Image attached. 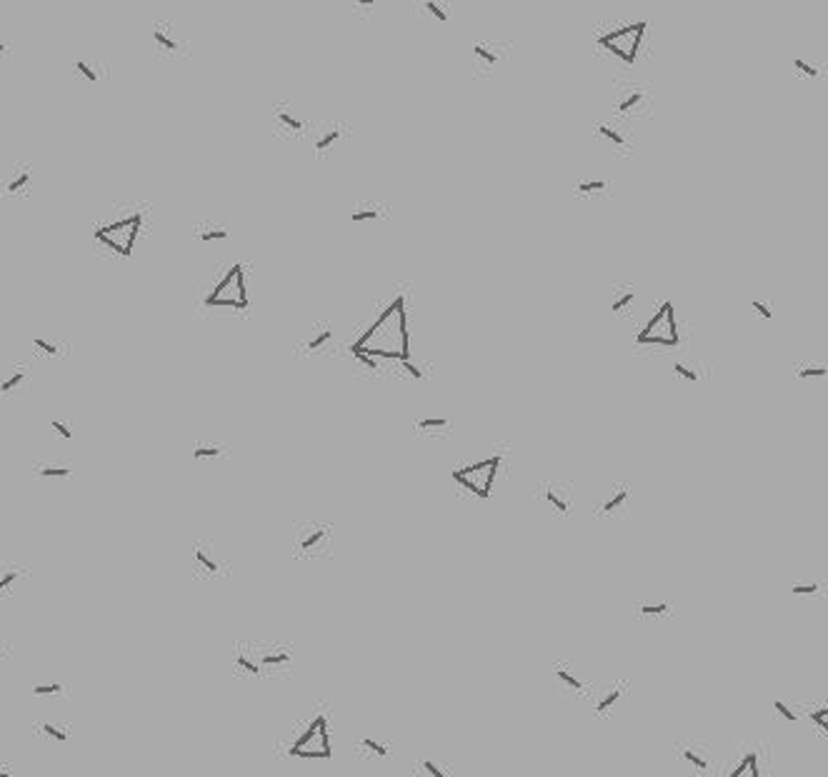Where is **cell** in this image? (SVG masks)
Masks as SVG:
<instances>
[{"label":"cell","instance_id":"cell-26","mask_svg":"<svg viewBox=\"0 0 828 777\" xmlns=\"http://www.w3.org/2000/svg\"><path fill=\"white\" fill-rule=\"evenodd\" d=\"M794 68L800 70V73H803V76H808V78H818V68H816L814 63H808L806 58H796Z\"/></svg>","mask_w":828,"mask_h":777},{"label":"cell","instance_id":"cell-18","mask_svg":"<svg viewBox=\"0 0 828 777\" xmlns=\"http://www.w3.org/2000/svg\"><path fill=\"white\" fill-rule=\"evenodd\" d=\"M681 755H684L686 763L693 765V767H698V770H708V767H711V763H708V760H706L704 755H698L696 750L684 747V750H681Z\"/></svg>","mask_w":828,"mask_h":777},{"label":"cell","instance_id":"cell-40","mask_svg":"<svg viewBox=\"0 0 828 777\" xmlns=\"http://www.w3.org/2000/svg\"><path fill=\"white\" fill-rule=\"evenodd\" d=\"M811 720H814L816 725H818V728H821V730H826V732H828V708H823V710H816V712H811Z\"/></svg>","mask_w":828,"mask_h":777},{"label":"cell","instance_id":"cell-17","mask_svg":"<svg viewBox=\"0 0 828 777\" xmlns=\"http://www.w3.org/2000/svg\"><path fill=\"white\" fill-rule=\"evenodd\" d=\"M423 10H426V13H428L431 18H435L438 23H448V21H450L448 8L441 5L438 0H426V3H423Z\"/></svg>","mask_w":828,"mask_h":777},{"label":"cell","instance_id":"cell-28","mask_svg":"<svg viewBox=\"0 0 828 777\" xmlns=\"http://www.w3.org/2000/svg\"><path fill=\"white\" fill-rule=\"evenodd\" d=\"M333 340V333L331 330H320L316 337H313L311 343H308V350H320L323 345H328Z\"/></svg>","mask_w":828,"mask_h":777},{"label":"cell","instance_id":"cell-3","mask_svg":"<svg viewBox=\"0 0 828 777\" xmlns=\"http://www.w3.org/2000/svg\"><path fill=\"white\" fill-rule=\"evenodd\" d=\"M498 468H501V458L493 455V458H483V460H478V462H470V465H466V468H461V470H453V480H456L461 488L468 490L470 495L486 500V497H490V493H493V482H496V477H498Z\"/></svg>","mask_w":828,"mask_h":777},{"label":"cell","instance_id":"cell-6","mask_svg":"<svg viewBox=\"0 0 828 777\" xmlns=\"http://www.w3.org/2000/svg\"><path fill=\"white\" fill-rule=\"evenodd\" d=\"M140 218L138 213L135 215H128L123 221L113 223V225H105V227H98L96 230V240H100L103 245L113 248L116 253L120 255H128L133 253V245H135V238H138V227H140Z\"/></svg>","mask_w":828,"mask_h":777},{"label":"cell","instance_id":"cell-34","mask_svg":"<svg viewBox=\"0 0 828 777\" xmlns=\"http://www.w3.org/2000/svg\"><path fill=\"white\" fill-rule=\"evenodd\" d=\"M360 745H363V747H368V750H373V752H375L378 757H388V752H391L386 745L375 743V740H371V737H363V740H360Z\"/></svg>","mask_w":828,"mask_h":777},{"label":"cell","instance_id":"cell-48","mask_svg":"<svg viewBox=\"0 0 828 777\" xmlns=\"http://www.w3.org/2000/svg\"><path fill=\"white\" fill-rule=\"evenodd\" d=\"M15 578H18V572H15V570H8L6 575L0 578V592L6 590V587H10V585L15 583Z\"/></svg>","mask_w":828,"mask_h":777},{"label":"cell","instance_id":"cell-4","mask_svg":"<svg viewBox=\"0 0 828 777\" xmlns=\"http://www.w3.org/2000/svg\"><path fill=\"white\" fill-rule=\"evenodd\" d=\"M208 308H248V288H246V270L243 265L228 268L226 278L213 288V293L206 297Z\"/></svg>","mask_w":828,"mask_h":777},{"label":"cell","instance_id":"cell-39","mask_svg":"<svg viewBox=\"0 0 828 777\" xmlns=\"http://www.w3.org/2000/svg\"><path fill=\"white\" fill-rule=\"evenodd\" d=\"M21 383H23V372H15V375H10L6 383H0V392H10L13 387L21 385Z\"/></svg>","mask_w":828,"mask_h":777},{"label":"cell","instance_id":"cell-32","mask_svg":"<svg viewBox=\"0 0 828 777\" xmlns=\"http://www.w3.org/2000/svg\"><path fill=\"white\" fill-rule=\"evenodd\" d=\"M773 708H776V712H778V715L783 717V720H786V722H796V720H798V715H796L794 710L788 708L786 702L776 700V702H773Z\"/></svg>","mask_w":828,"mask_h":777},{"label":"cell","instance_id":"cell-51","mask_svg":"<svg viewBox=\"0 0 828 777\" xmlns=\"http://www.w3.org/2000/svg\"><path fill=\"white\" fill-rule=\"evenodd\" d=\"M35 345H38L41 350L48 352V355H56V345H50L48 340H45V337H35Z\"/></svg>","mask_w":828,"mask_h":777},{"label":"cell","instance_id":"cell-19","mask_svg":"<svg viewBox=\"0 0 828 777\" xmlns=\"http://www.w3.org/2000/svg\"><path fill=\"white\" fill-rule=\"evenodd\" d=\"M576 190L583 195H591V193H600V190H606V180H583L576 185Z\"/></svg>","mask_w":828,"mask_h":777},{"label":"cell","instance_id":"cell-29","mask_svg":"<svg viewBox=\"0 0 828 777\" xmlns=\"http://www.w3.org/2000/svg\"><path fill=\"white\" fill-rule=\"evenodd\" d=\"M618 697H621V690H611V692H608L606 697H603V700L596 705V710H598V712H606V710H611L615 702H618Z\"/></svg>","mask_w":828,"mask_h":777},{"label":"cell","instance_id":"cell-2","mask_svg":"<svg viewBox=\"0 0 828 777\" xmlns=\"http://www.w3.org/2000/svg\"><path fill=\"white\" fill-rule=\"evenodd\" d=\"M643 33H646V21L629 23V25L600 33L598 45L603 50H608L611 56L618 58V60H623L626 65H633L635 58H638V50H641Z\"/></svg>","mask_w":828,"mask_h":777},{"label":"cell","instance_id":"cell-52","mask_svg":"<svg viewBox=\"0 0 828 777\" xmlns=\"http://www.w3.org/2000/svg\"><path fill=\"white\" fill-rule=\"evenodd\" d=\"M356 358H358V363H363L366 368H371V370H378V360L371 358V355H360V352H358Z\"/></svg>","mask_w":828,"mask_h":777},{"label":"cell","instance_id":"cell-46","mask_svg":"<svg viewBox=\"0 0 828 777\" xmlns=\"http://www.w3.org/2000/svg\"><path fill=\"white\" fill-rule=\"evenodd\" d=\"M403 370H406L408 375H411V378H418V380L423 378V370L418 368V365L411 363V360H403Z\"/></svg>","mask_w":828,"mask_h":777},{"label":"cell","instance_id":"cell-1","mask_svg":"<svg viewBox=\"0 0 828 777\" xmlns=\"http://www.w3.org/2000/svg\"><path fill=\"white\" fill-rule=\"evenodd\" d=\"M353 355H371L375 360H411V333H408L406 297L398 295L388 303L380 317L351 345Z\"/></svg>","mask_w":828,"mask_h":777},{"label":"cell","instance_id":"cell-44","mask_svg":"<svg viewBox=\"0 0 828 777\" xmlns=\"http://www.w3.org/2000/svg\"><path fill=\"white\" fill-rule=\"evenodd\" d=\"M423 770L428 772L431 777H448L446 772L441 770V767H438V765L433 763V760H423Z\"/></svg>","mask_w":828,"mask_h":777},{"label":"cell","instance_id":"cell-15","mask_svg":"<svg viewBox=\"0 0 828 777\" xmlns=\"http://www.w3.org/2000/svg\"><path fill=\"white\" fill-rule=\"evenodd\" d=\"M545 500H548V505H551V508L558 510V513H568V510H571V500H568V497L563 495L560 490H556V488L545 490Z\"/></svg>","mask_w":828,"mask_h":777},{"label":"cell","instance_id":"cell-50","mask_svg":"<svg viewBox=\"0 0 828 777\" xmlns=\"http://www.w3.org/2000/svg\"><path fill=\"white\" fill-rule=\"evenodd\" d=\"M753 310H759V315H763L766 320H771V317H773L771 308H768L766 303H761V300H753Z\"/></svg>","mask_w":828,"mask_h":777},{"label":"cell","instance_id":"cell-35","mask_svg":"<svg viewBox=\"0 0 828 777\" xmlns=\"http://www.w3.org/2000/svg\"><path fill=\"white\" fill-rule=\"evenodd\" d=\"M218 455H221V450H218L215 445L195 447V450H193V458H195V460H200V458H218Z\"/></svg>","mask_w":828,"mask_h":777},{"label":"cell","instance_id":"cell-45","mask_svg":"<svg viewBox=\"0 0 828 777\" xmlns=\"http://www.w3.org/2000/svg\"><path fill=\"white\" fill-rule=\"evenodd\" d=\"M633 297H635V293H626V295H621L613 303V310H615V313H621L623 308H629V305L633 303Z\"/></svg>","mask_w":828,"mask_h":777},{"label":"cell","instance_id":"cell-27","mask_svg":"<svg viewBox=\"0 0 828 777\" xmlns=\"http://www.w3.org/2000/svg\"><path fill=\"white\" fill-rule=\"evenodd\" d=\"M235 665H238V667H243V670H246V673H248V675H258V673H261V667H258V662L248 660V657H246V655H243V653H238V655H235Z\"/></svg>","mask_w":828,"mask_h":777},{"label":"cell","instance_id":"cell-24","mask_svg":"<svg viewBox=\"0 0 828 777\" xmlns=\"http://www.w3.org/2000/svg\"><path fill=\"white\" fill-rule=\"evenodd\" d=\"M228 230L226 227H210L206 233H200V243H213V240H226L228 238Z\"/></svg>","mask_w":828,"mask_h":777},{"label":"cell","instance_id":"cell-31","mask_svg":"<svg viewBox=\"0 0 828 777\" xmlns=\"http://www.w3.org/2000/svg\"><path fill=\"white\" fill-rule=\"evenodd\" d=\"M195 560H198V565H203V567H206L208 572H215V570H218V563H215L213 557L208 555L206 550H195Z\"/></svg>","mask_w":828,"mask_h":777},{"label":"cell","instance_id":"cell-23","mask_svg":"<svg viewBox=\"0 0 828 777\" xmlns=\"http://www.w3.org/2000/svg\"><path fill=\"white\" fill-rule=\"evenodd\" d=\"M448 427V418H423L418 423V430H443Z\"/></svg>","mask_w":828,"mask_h":777},{"label":"cell","instance_id":"cell-21","mask_svg":"<svg viewBox=\"0 0 828 777\" xmlns=\"http://www.w3.org/2000/svg\"><path fill=\"white\" fill-rule=\"evenodd\" d=\"M290 662V655L288 653H265L261 657V665H268V667H273V665H288Z\"/></svg>","mask_w":828,"mask_h":777},{"label":"cell","instance_id":"cell-14","mask_svg":"<svg viewBox=\"0 0 828 777\" xmlns=\"http://www.w3.org/2000/svg\"><path fill=\"white\" fill-rule=\"evenodd\" d=\"M153 41H155V45H158V48L168 50V53H175V50H178V41H175V38H173L166 28L153 30Z\"/></svg>","mask_w":828,"mask_h":777},{"label":"cell","instance_id":"cell-42","mask_svg":"<svg viewBox=\"0 0 828 777\" xmlns=\"http://www.w3.org/2000/svg\"><path fill=\"white\" fill-rule=\"evenodd\" d=\"M828 375V368H806V370L798 372V378H823Z\"/></svg>","mask_w":828,"mask_h":777},{"label":"cell","instance_id":"cell-5","mask_svg":"<svg viewBox=\"0 0 828 777\" xmlns=\"http://www.w3.org/2000/svg\"><path fill=\"white\" fill-rule=\"evenodd\" d=\"M638 345H663V348H673L678 345V328H676V310L666 300L656 310V315L651 317L646 328L635 335Z\"/></svg>","mask_w":828,"mask_h":777},{"label":"cell","instance_id":"cell-13","mask_svg":"<svg viewBox=\"0 0 828 777\" xmlns=\"http://www.w3.org/2000/svg\"><path fill=\"white\" fill-rule=\"evenodd\" d=\"M340 135H343V131H340L338 125H333V128L323 131V135H320V138L316 140V150H318V153H328V150L333 148V145H336V143L340 140Z\"/></svg>","mask_w":828,"mask_h":777},{"label":"cell","instance_id":"cell-53","mask_svg":"<svg viewBox=\"0 0 828 777\" xmlns=\"http://www.w3.org/2000/svg\"><path fill=\"white\" fill-rule=\"evenodd\" d=\"M0 777H13V770H10V767H0Z\"/></svg>","mask_w":828,"mask_h":777},{"label":"cell","instance_id":"cell-8","mask_svg":"<svg viewBox=\"0 0 828 777\" xmlns=\"http://www.w3.org/2000/svg\"><path fill=\"white\" fill-rule=\"evenodd\" d=\"M273 120H276V125L281 128V131H288V133H303L305 131V123L296 115V113L290 111V108H278V111L273 113Z\"/></svg>","mask_w":828,"mask_h":777},{"label":"cell","instance_id":"cell-30","mask_svg":"<svg viewBox=\"0 0 828 777\" xmlns=\"http://www.w3.org/2000/svg\"><path fill=\"white\" fill-rule=\"evenodd\" d=\"M386 3V0H353V8L358 10V13H371L375 8H380Z\"/></svg>","mask_w":828,"mask_h":777},{"label":"cell","instance_id":"cell-41","mask_svg":"<svg viewBox=\"0 0 828 777\" xmlns=\"http://www.w3.org/2000/svg\"><path fill=\"white\" fill-rule=\"evenodd\" d=\"M28 183H30V172H23V175H18V178H15L13 183L8 185V190H10V193H15V190H21V188H25Z\"/></svg>","mask_w":828,"mask_h":777},{"label":"cell","instance_id":"cell-9","mask_svg":"<svg viewBox=\"0 0 828 777\" xmlns=\"http://www.w3.org/2000/svg\"><path fill=\"white\" fill-rule=\"evenodd\" d=\"M641 100H643V90L626 88V90H621V98H618L615 108H618V113H631L633 108H638V103H641Z\"/></svg>","mask_w":828,"mask_h":777},{"label":"cell","instance_id":"cell-43","mask_svg":"<svg viewBox=\"0 0 828 777\" xmlns=\"http://www.w3.org/2000/svg\"><path fill=\"white\" fill-rule=\"evenodd\" d=\"M53 430H56L61 438H65V440H70V438H73V430H70V427L65 425L63 420H53Z\"/></svg>","mask_w":828,"mask_h":777},{"label":"cell","instance_id":"cell-22","mask_svg":"<svg viewBox=\"0 0 828 777\" xmlns=\"http://www.w3.org/2000/svg\"><path fill=\"white\" fill-rule=\"evenodd\" d=\"M626 500H629V490H618V493H615V495L611 497V500L603 502V510H606V513H613V510L621 508V505H623Z\"/></svg>","mask_w":828,"mask_h":777},{"label":"cell","instance_id":"cell-7","mask_svg":"<svg viewBox=\"0 0 828 777\" xmlns=\"http://www.w3.org/2000/svg\"><path fill=\"white\" fill-rule=\"evenodd\" d=\"M473 63H476V70H493L498 65V53L493 45H486V43H478L476 48H473Z\"/></svg>","mask_w":828,"mask_h":777},{"label":"cell","instance_id":"cell-20","mask_svg":"<svg viewBox=\"0 0 828 777\" xmlns=\"http://www.w3.org/2000/svg\"><path fill=\"white\" fill-rule=\"evenodd\" d=\"M378 210L375 207H360V210H353L351 221L353 223H371V221H378Z\"/></svg>","mask_w":828,"mask_h":777},{"label":"cell","instance_id":"cell-54","mask_svg":"<svg viewBox=\"0 0 828 777\" xmlns=\"http://www.w3.org/2000/svg\"><path fill=\"white\" fill-rule=\"evenodd\" d=\"M6 50H8V45L6 43H0V53H6Z\"/></svg>","mask_w":828,"mask_h":777},{"label":"cell","instance_id":"cell-36","mask_svg":"<svg viewBox=\"0 0 828 777\" xmlns=\"http://www.w3.org/2000/svg\"><path fill=\"white\" fill-rule=\"evenodd\" d=\"M38 475H41V477H68L70 470L68 468H53V465H50V468L38 470Z\"/></svg>","mask_w":828,"mask_h":777},{"label":"cell","instance_id":"cell-49","mask_svg":"<svg viewBox=\"0 0 828 777\" xmlns=\"http://www.w3.org/2000/svg\"><path fill=\"white\" fill-rule=\"evenodd\" d=\"M673 370L678 372V375H681V378H686V380H690V383H696V372L693 370H688V368H686V365H676V368H673Z\"/></svg>","mask_w":828,"mask_h":777},{"label":"cell","instance_id":"cell-16","mask_svg":"<svg viewBox=\"0 0 828 777\" xmlns=\"http://www.w3.org/2000/svg\"><path fill=\"white\" fill-rule=\"evenodd\" d=\"M596 133H598L603 140H608L611 145H615V148H626V145H629L621 133L615 131V128H611V125H596Z\"/></svg>","mask_w":828,"mask_h":777},{"label":"cell","instance_id":"cell-12","mask_svg":"<svg viewBox=\"0 0 828 777\" xmlns=\"http://www.w3.org/2000/svg\"><path fill=\"white\" fill-rule=\"evenodd\" d=\"M38 732L48 735L50 740H56V743H68V740H70L68 728H63V725H58V722H41V725H38Z\"/></svg>","mask_w":828,"mask_h":777},{"label":"cell","instance_id":"cell-25","mask_svg":"<svg viewBox=\"0 0 828 777\" xmlns=\"http://www.w3.org/2000/svg\"><path fill=\"white\" fill-rule=\"evenodd\" d=\"M666 610H668V603H656V605H653V603H646V605L638 607V612L646 615V618H656V615H663Z\"/></svg>","mask_w":828,"mask_h":777},{"label":"cell","instance_id":"cell-10","mask_svg":"<svg viewBox=\"0 0 828 777\" xmlns=\"http://www.w3.org/2000/svg\"><path fill=\"white\" fill-rule=\"evenodd\" d=\"M728 777H761L759 757H756V752H748V755H743L741 765H739V767H736V770H733Z\"/></svg>","mask_w":828,"mask_h":777},{"label":"cell","instance_id":"cell-33","mask_svg":"<svg viewBox=\"0 0 828 777\" xmlns=\"http://www.w3.org/2000/svg\"><path fill=\"white\" fill-rule=\"evenodd\" d=\"M556 675H558V680L563 682V685H568V688H573V690H580V688H583L578 677H576V675H571L568 670H556Z\"/></svg>","mask_w":828,"mask_h":777},{"label":"cell","instance_id":"cell-37","mask_svg":"<svg viewBox=\"0 0 828 777\" xmlns=\"http://www.w3.org/2000/svg\"><path fill=\"white\" fill-rule=\"evenodd\" d=\"M76 70H80V76H83L85 80H90V83H96V80H98L96 70L90 68V65H88L85 60H78V63H76Z\"/></svg>","mask_w":828,"mask_h":777},{"label":"cell","instance_id":"cell-11","mask_svg":"<svg viewBox=\"0 0 828 777\" xmlns=\"http://www.w3.org/2000/svg\"><path fill=\"white\" fill-rule=\"evenodd\" d=\"M325 537V530L323 528H308L303 532V537H301V543H298V548H301V550L303 552H313L318 548V545H320V540H323Z\"/></svg>","mask_w":828,"mask_h":777},{"label":"cell","instance_id":"cell-47","mask_svg":"<svg viewBox=\"0 0 828 777\" xmlns=\"http://www.w3.org/2000/svg\"><path fill=\"white\" fill-rule=\"evenodd\" d=\"M818 592V585H794V595H814Z\"/></svg>","mask_w":828,"mask_h":777},{"label":"cell","instance_id":"cell-38","mask_svg":"<svg viewBox=\"0 0 828 777\" xmlns=\"http://www.w3.org/2000/svg\"><path fill=\"white\" fill-rule=\"evenodd\" d=\"M61 685L58 682H48V685H35L33 692L35 695H61Z\"/></svg>","mask_w":828,"mask_h":777}]
</instances>
